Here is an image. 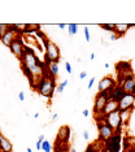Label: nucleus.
Listing matches in <instances>:
<instances>
[{
  "instance_id": "1",
  "label": "nucleus",
  "mask_w": 135,
  "mask_h": 152,
  "mask_svg": "<svg viewBox=\"0 0 135 152\" xmlns=\"http://www.w3.org/2000/svg\"><path fill=\"white\" fill-rule=\"evenodd\" d=\"M44 44V47H46V52H44V65L46 66H48L51 63H56L58 64L60 63V48H58V46L56 43L51 42L48 38H46V39L42 40Z\"/></svg>"
},
{
  "instance_id": "2",
  "label": "nucleus",
  "mask_w": 135,
  "mask_h": 152,
  "mask_svg": "<svg viewBox=\"0 0 135 152\" xmlns=\"http://www.w3.org/2000/svg\"><path fill=\"white\" fill-rule=\"evenodd\" d=\"M36 91L39 92L40 96L47 99H51L55 95V90H56V79L52 77H42L38 81L36 85Z\"/></svg>"
},
{
  "instance_id": "3",
  "label": "nucleus",
  "mask_w": 135,
  "mask_h": 152,
  "mask_svg": "<svg viewBox=\"0 0 135 152\" xmlns=\"http://www.w3.org/2000/svg\"><path fill=\"white\" fill-rule=\"evenodd\" d=\"M21 63V66L22 68H26V69H31L36 65H39L42 61L38 58V56L35 55L33 48H29V47H25V53H23L22 58L20 60Z\"/></svg>"
},
{
  "instance_id": "4",
  "label": "nucleus",
  "mask_w": 135,
  "mask_h": 152,
  "mask_svg": "<svg viewBox=\"0 0 135 152\" xmlns=\"http://www.w3.org/2000/svg\"><path fill=\"white\" fill-rule=\"evenodd\" d=\"M104 121L107 122V125H109L113 129L114 134H118V131H121L122 127V121H121V112L118 110H114V112L109 113L108 116L104 118Z\"/></svg>"
},
{
  "instance_id": "5",
  "label": "nucleus",
  "mask_w": 135,
  "mask_h": 152,
  "mask_svg": "<svg viewBox=\"0 0 135 152\" xmlns=\"http://www.w3.org/2000/svg\"><path fill=\"white\" fill-rule=\"evenodd\" d=\"M96 125H98V130H99V139L100 140H108L110 137L114 134L113 129L109 125H107V122L104 121V118L98 117L96 118Z\"/></svg>"
},
{
  "instance_id": "6",
  "label": "nucleus",
  "mask_w": 135,
  "mask_h": 152,
  "mask_svg": "<svg viewBox=\"0 0 135 152\" xmlns=\"http://www.w3.org/2000/svg\"><path fill=\"white\" fill-rule=\"evenodd\" d=\"M108 100H109V96H108L107 92H98V95H96V98H95V102H93V108H92V112H93V115H95V118L98 116L101 115L104 107H105Z\"/></svg>"
},
{
  "instance_id": "7",
  "label": "nucleus",
  "mask_w": 135,
  "mask_h": 152,
  "mask_svg": "<svg viewBox=\"0 0 135 152\" xmlns=\"http://www.w3.org/2000/svg\"><path fill=\"white\" fill-rule=\"evenodd\" d=\"M25 47L26 46H25V43H23V40H22V35H20L16 40H13L12 42V44L9 46V50H10V52L18 58V60H21L22 56H23V53H25Z\"/></svg>"
},
{
  "instance_id": "8",
  "label": "nucleus",
  "mask_w": 135,
  "mask_h": 152,
  "mask_svg": "<svg viewBox=\"0 0 135 152\" xmlns=\"http://www.w3.org/2000/svg\"><path fill=\"white\" fill-rule=\"evenodd\" d=\"M105 150L108 152H120L121 150V135L113 134L108 140H105Z\"/></svg>"
},
{
  "instance_id": "9",
  "label": "nucleus",
  "mask_w": 135,
  "mask_h": 152,
  "mask_svg": "<svg viewBox=\"0 0 135 152\" xmlns=\"http://www.w3.org/2000/svg\"><path fill=\"white\" fill-rule=\"evenodd\" d=\"M117 82L110 77V75H105L99 81L98 85V92H108L109 90H112L113 87H116Z\"/></svg>"
},
{
  "instance_id": "10",
  "label": "nucleus",
  "mask_w": 135,
  "mask_h": 152,
  "mask_svg": "<svg viewBox=\"0 0 135 152\" xmlns=\"http://www.w3.org/2000/svg\"><path fill=\"white\" fill-rule=\"evenodd\" d=\"M135 105V95L133 94H125L122 96V99L118 102V109L120 112L126 109H133Z\"/></svg>"
},
{
  "instance_id": "11",
  "label": "nucleus",
  "mask_w": 135,
  "mask_h": 152,
  "mask_svg": "<svg viewBox=\"0 0 135 152\" xmlns=\"http://www.w3.org/2000/svg\"><path fill=\"white\" fill-rule=\"evenodd\" d=\"M70 135H72V129H70V126L64 125V126H61L60 129H58L56 140L61 142V143H68L69 139H70Z\"/></svg>"
},
{
  "instance_id": "12",
  "label": "nucleus",
  "mask_w": 135,
  "mask_h": 152,
  "mask_svg": "<svg viewBox=\"0 0 135 152\" xmlns=\"http://www.w3.org/2000/svg\"><path fill=\"white\" fill-rule=\"evenodd\" d=\"M121 87L126 94H133L135 95V78L134 75H129L122 81L121 83Z\"/></svg>"
},
{
  "instance_id": "13",
  "label": "nucleus",
  "mask_w": 135,
  "mask_h": 152,
  "mask_svg": "<svg viewBox=\"0 0 135 152\" xmlns=\"http://www.w3.org/2000/svg\"><path fill=\"white\" fill-rule=\"evenodd\" d=\"M114 110H118V102H116V100H113V99H109L108 102H107L105 107H104L101 115H100L99 117L100 118H105L109 113L114 112ZM96 118H98V117H96Z\"/></svg>"
},
{
  "instance_id": "14",
  "label": "nucleus",
  "mask_w": 135,
  "mask_h": 152,
  "mask_svg": "<svg viewBox=\"0 0 135 152\" xmlns=\"http://www.w3.org/2000/svg\"><path fill=\"white\" fill-rule=\"evenodd\" d=\"M18 37H20V34H17V33L15 31V30L10 29V26L8 25V30H7V33L4 34V37H3L0 40H1V43L4 44V46L9 47L10 44H12L13 40H16Z\"/></svg>"
},
{
  "instance_id": "15",
  "label": "nucleus",
  "mask_w": 135,
  "mask_h": 152,
  "mask_svg": "<svg viewBox=\"0 0 135 152\" xmlns=\"http://www.w3.org/2000/svg\"><path fill=\"white\" fill-rule=\"evenodd\" d=\"M0 148H1V152H12L13 150V146L10 143V140L8 138H5L0 133Z\"/></svg>"
},
{
  "instance_id": "16",
  "label": "nucleus",
  "mask_w": 135,
  "mask_h": 152,
  "mask_svg": "<svg viewBox=\"0 0 135 152\" xmlns=\"http://www.w3.org/2000/svg\"><path fill=\"white\" fill-rule=\"evenodd\" d=\"M129 30H130V25H127V23H116V26H114V34L118 38L123 37Z\"/></svg>"
},
{
  "instance_id": "17",
  "label": "nucleus",
  "mask_w": 135,
  "mask_h": 152,
  "mask_svg": "<svg viewBox=\"0 0 135 152\" xmlns=\"http://www.w3.org/2000/svg\"><path fill=\"white\" fill-rule=\"evenodd\" d=\"M131 112H133V109H126V110H122V112H121V121H122V125H127V122H129L130 118H131Z\"/></svg>"
},
{
  "instance_id": "18",
  "label": "nucleus",
  "mask_w": 135,
  "mask_h": 152,
  "mask_svg": "<svg viewBox=\"0 0 135 152\" xmlns=\"http://www.w3.org/2000/svg\"><path fill=\"white\" fill-rule=\"evenodd\" d=\"M40 30V25H31V23H26L25 27V34H31V33H36Z\"/></svg>"
},
{
  "instance_id": "19",
  "label": "nucleus",
  "mask_w": 135,
  "mask_h": 152,
  "mask_svg": "<svg viewBox=\"0 0 135 152\" xmlns=\"http://www.w3.org/2000/svg\"><path fill=\"white\" fill-rule=\"evenodd\" d=\"M68 27V34L69 35H75L78 33V25L77 23H69Z\"/></svg>"
},
{
  "instance_id": "20",
  "label": "nucleus",
  "mask_w": 135,
  "mask_h": 152,
  "mask_svg": "<svg viewBox=\"0 0 135 152\" xmlns=\"http://www.w3.org/2000/svg\"><path fill=\"white\" fill-rule=\"evenodd\" d=\"M114 26H116V23H100V27L109 33H114Z\"/></svg>"
},
{
  "instance_id": "21",
  "label": "nucleus",
  "mask_w": 135,
  "mask_h": 152,
  "mask_svg": "<svg viewBox=\"0 0 135 152\" xmlns=\"http://www.w3.org/2000/svg\"><path fill=\"white\" fill-rule=\"evenodd\" d=\"M42 151H44V152H51L52 151V146H51V143L47 139L42 143Z\"/></svg>"
},
{
  "instance_id": "22",
  "label": "nucleus",
  "mask_w": 135,
  "mask_h": 152,
  "mask_svg": "<svg viewBox=\"0 0 135 152\" xmlns=\"http://www.w3.org/2000/svg\"><path fill=\"white\" fill-rule=\"evenodd\" d=\"M7 30H8V23H0V39L4 37Z\"/></svg>"
},
{
  "instance_id": "23",
  "label": "nucleus",
  "mask_w": 135,
  "mask_h": 152,
  "mask_svg": "<svg viewBox=\"0 0 135 152\" xmlns=\"http://www.w3.org/2000/svg\"><path fill=\"white\" fill-rule=\"evenodd\" d=\"M66 86H68V81H64V82H61L60 85H57V94H61Z\"/></svg>"
},
{
  "instance_id": "24",
  "label": "nucleus",
  "mask_w": 135,
  "mask_h": 152,
  "mask_svg": "<svg viewBox=\"0 0 135 152\" xmlns=\"http://www.w3.org/2000/svg\"><path fill=\"white\" fill-rule=\"evenodd\" d=\"M46 140V138H44V135H40L39 138H38V140H36V150H42V143Z\"/></svg>"
},
{
  "instance_id": "25",
  "label": "nucleus",
  "mask_w": 135,
  "mask_h": 152,
  "mask_svg": "<svg viewBox=\"0 0 135 152\" xmlns=\"http://www.w3.org/2000/svg\"><path fill=\"white\" fill-rule=\"evenodd\" d=\"M83 33H85L86 40H87V42H90V40H91V35H90V31H88V27H87V26H86L85 29H83Z\"/></svg>"
},
{
  "instance_id": "26",
  "label": "nucleus",
  "mask_w": 135,
  "mask_h": 152,
  "mask_svg": "<svg viewBox=\"0 0 135 152\" xmlns=\"http://www.w3.org/2000/svg\"><path fill=\"white\" fill-rule=\"evenodd\" d=\"M35 35H36L38 38H39L40 40H43V39H46V38H47V37H46V34L42 31V30H39V31H36V33H35Z\"/></svg>"
},
{
  "instance_id": "27",
  "label": "nucleus",
  "mask_w": 135,
  "mask_h": 152,
  "mask_svg": "<svg viewBox=\"0 0 135 152\" xmlns=\"http://www.w3.org/2000/svg\"><path fill=\"white\" fill-rule=\"evenodd\" d=\"M65 69H66V72L69 74H72V65H70V63H65Z\"/></svg>"
},
{
  "instance_id": "28",
  "label": "nucleus",
  "mask_w": 135,
  "mask_h": 152,
  "mask_svg": "<svg viewBox=\"0 0 135 152\" xmlns=\"http://www.w3.org/2000/svg\"><path fill=\"white\" fill-rule=\"evenodd\" d=\"M85 152H98V151H96V147L95 146H88L87 150H86Z\"/></svg>"
},
{
  "instance_id": "29",
  "label": "nucleus",
  "mask_w": 135,
  "mask_h": 152,
  "mask_svg": "<svg viewBox=\"0 0 135 152\" xmlns=\"http://www.w3.org/2000/svg\"><path fill=\"white\" fill-rule=\"evenodd\" d=\"M93 83H95V77H92L91 79H90V82H88V86H87V87H88V90L92 87V86H93Z\"/></svg>"
},
{
  "instance_id": "30",
  "label": "nucleus",
  "mask_w": 135,
  "mask_h": 152,
  "mask_svg": "<svg viewBox=\"0 0 135 152\" xmlns=\"http://www.w3.org/2000/svg\"><path fill=\"white\" fill-rule=\"evenodd\" d=\"M83 138H85V139H86V140H88V138H90L88 130H85V131H83Z\"/></svg>"
},
{
  "instance_id": "31",
  "label": "nucleus",
  "mask_w": 135,
  "mask_h": 152,
  "mask_svg": "<svg viewBox=\"0 0 135 152\" xmlns=\"http://www.w3.org/2000/svg\"><path fill=\"white\" fill-rule=\"evenodd\" d=\"M18 99L21 100V102H23V100H25V94H23L22 91H21L20 94H18Z\"/></svg>"
},
{
  "instance_id": "32",
  "label": "nucleus",
  "mask_w": 135,
  "mask_h": 152,
  "mask_svg": "<svg viewBox=\"0 0 135 152\" xmlns=\"http://www.w3.org/2000/svg\"><path fill=\"white\" fill-rule=\"evenodd\" d=\"M86 77H87V73H86V72H82V73L79 74V78H81V79H85Z\"/></svg>"
},
{
  "instance_id": "33",
  "label": "nucleus",
  "mask_w": 135,
  "mask_h": 152,
  "mask_svg": "<svg viewBox=\"0 0 135 152\" xmlns=\"http://www.w3.org/2000/svg\"><path fill=\"white\" fill-rule=\"evenodd\" d=\"M82 115H83V117H88V115H90V112H88V109H85L82 112Z\"/></svg>"
},
{
  "instance_id": "34",
  "label": "nucleus",
  "mask_w": 135,
  "mask_h": 152,
  "mask_svg": "<svg viewBox=\"0 0 135 152\" xmlns=\"http://www.w3.org/2000/svg\"><path fill=\"white\" fill-rule=\"evenodd\" d=\"M58 27H60L61 30H64V29H66V25H65V23H58Z\"/></svg>"
},
{
  "instance_id": "35",
  "label": "nucleus",
  "mask_w": 135,
  "mask_h": 152,
  "mask_svg": "<svg viewBox=\"0 0 135 152\" xmlns=\"http://www.w3.org/2000/svg\"><path fill=\"white\" fill-rule=\"evenodd\" d=\"M117 38H118V37H117V35H116V34H114V33H112V37H110V40H116Z\"/></svg>"
},
{
  "instance_id": "36",
  "label": "nucleus",
  "mask_w": 135,
  "mask_h": 152,
  "mask_svg": "<svg viewBox=\"0 0 135 152\" xmlns=\"http://www.w3.org/2000/svg\"><path fill=\"white\" fill-rule=\"evenodd\" d=\"M57 118H58L57 113H55V115H53V116H52V120H53V121H55V120H57Z\"/></svg>"
},
{
  "instance_id": "37",
  "label": "nucleus",
  "mask_w": 135,
  "mask_h": 152,
  "mask_svg": "<svg viewBox=\"0 0 135 152\" xmlns=\"http://www.w3.org/2000/svg\"><path fill=\"white\" fill-rule=\"evenodd\" d=\"M90 58H91V60H95V53H91V55H90Z\"/></svg>"
},
{
  "instance_id": "38",
  "label": "nucleus",
  "mask_w": 135,
  "mask_h": 152,
  "mask_svg": "<svg viewBox=\"0 0 135 152\" xmlns=\"http://www.w3.org/2000/svg\"><path fill=\"white\" fill-rule=\"evenodd\" d=\"M69 152H77V151H75V148H73V147H70V150H69Z\"/></svg>"
},
{
  "instance_id": "39",
  "label": "nucleus",
  "mask_w": 135,
  "mask_h": 152,
  "mask_svg": "<svg viewBox=\"0 0 135 152\" xmlns=\"http://www.w3.org/2000/svg\"><path fill=\"white\" fill-rule=\"evenodd\" d=\"M104 68L108 69V68H109V64H108V63H105V64H104Z\"/></svg>"
},
{
  "instance_id": "40",
  "label": "nucleus",
  "mask_w": 135,
  "mask_h": 152,
  "mask_svg": "<svg viewBox=\"0 0 135 152\" xmlns=\"http://www.w3.org/2000/svg\"><path fill=\"white\" fill-rule=\"evenodd\" d=\"M26 151H27V152H33V150H31V148H27Z\"/></svg>"
},
{
  "instance_id": "41",
  "label": "nucleus",
  "mask_w": 135,
  "mask_h": 152,
  "mask_svg": "<svg viewBox=\"0 0 135 152\" xmlns=\"http://www.w3.org/2000/svg\"><path fill=\"white\" fill-rule=\"evenodd\" d=\"M130 27H135V23H130Z\"/></svg>"
}]
</instances>
